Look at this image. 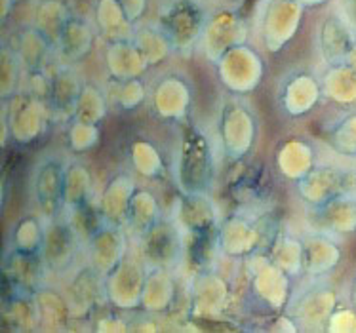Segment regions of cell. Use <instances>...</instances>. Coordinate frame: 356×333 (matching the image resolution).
Segmentation results:
<instances>
[{
  "label": "cell",
  "instance_id": "29",
  "mask_svg": "<svg viewBox=\"0 0 356 333\" xmlns=\"http://www.w3.org/2000/svg\"><path fill=\"white\" fill-rule=\"evenodd\" d=\"M2 270H4V278H8V284L14 288V291L33 293L37 288H40V280H42L46 267L40 255L8 250Z\"/></svg>",
  "mask_w": 356,
  "mask_h": 333
},
{
  "label": "cell",
  "instance_id": "7",
  "mask_svg": "<svg viewBox=\"0 0 356 333\" xmlns=\"http://www.w3.org/2000/svg\"><path fill=\"white\" fill-rule=\"evenodd\" d=\"M250 263L248 291L255 304L265 311L282 312L293 297V278L269 259V255H255Z\"/></svg>",
  "mask_w": 356,
  "mask_h": 333
},
{
  "label": "cell",
  "instance_id": "1",
  "mask_svg": "<svg viewBox=\"0 0 356 333\" xmlns=\"http://www.w3.org/2000/svg\"><path fill=\"white\" fill-rule=\"evenodd\" d=\"M278 234V225L270 216L254 206H242L219 223V254L231 261H248L267 254Z\"/></svg>",
  "mask_w": 356,
  "mask_h": 333
},
{
  "label": "cell",
  "instance_id": "22",
  "mask_svg": "<svg viewBox=\"0 0 356 333\" xmlns=\"http://www.w3.org/2000/svg\"><path fill=\"white\" fill-rule=\"evenodd\" d=\"M307 223L313 231L326 234L350 232L356 227V200L343 193L326 204L307 208Z\"/></svg>",
  "mask_w": 356,
  "mask_h": 333
},
{
  "label": "cell",
  "instance_id": "23",
  "mask_svg": "<svg viewBox=\"0 0 356 333\" xmlns=\"http://www.w3.org/2000/svg\"><path fill=\"white\" fill-rule=\"evenodd\" d=\"M293 185L299 198L307 204V208H313L343 195L347 190V175L337 168L314 166L303 179H299Z\"/></svg>",
  "mask_w": 356,
  "mask_h": 333
},
{
  "label": "cell",
  "instance_id": "20",
  "mask_svg": "<svg viewBox=\"0 0 356 333\" xmlns=\"http://www.w3.org/2000/svg\"><path fill=\"white\" fill-rule=\"evenodd\" d=\"M231 299V286L216 270L206 268L193 276L191 284V304L193 312L200 316H218L225 311Z\"/></svg>",
  "mask_w": 356,
  "mask_h": 333
},
{
  "label": "cell",
  "instance_id": "16",
  "mask_svg": "<svg viewBox=\"0 0 356 333\" xmlns=\"http://www.w3.org/2000/svg\"><path fill=\"white\" fill-rule=\"evenodd\" d=\"M335 299L332 290L324 286H309L299 293H293L286 312L290 314L298 330L313 332V330H326L330 316L334 314Z\"/></svg>",
  "mask_w": 356,
  "mask_h": 333
},
{
  "label": "cell",
  "instance_id": "35",
  "mask_svg": "<svg viewBox=\"0 0 356 333\" xmlns=\"http://www.w3.org/2000/svg\"><path fill=\"white\" fill-rule=\"evenodd\" d=\"M73 17L65 0H40L33 15V27L42 35L48 42L58 46L59 38L65 31L67 23Z\"/></svg>",
  "mask_w": 356,
  "mask_h": 333
},
{
  "label": "cell",
  "instance_id": "45",
  "mask_svg": "<svg viewBox=\"0 0 356 333\" xmlns=\"http://www.w3.org/2000/svg\"><path fill=\"white\" fill-rule=\"evenodd\" d=\"M107 111H109V105H107V99H105L102 90L95 86V84L84 82L82 92H80L74 118L84 120V122L102 124L103 118L107 116Z\"/></svg>",
  "mask_w": 356,
  "mask_h": 333
},
{
  "label": "cell",
  "instance_id": "11",
  "mask_svg": "<svg viewBox=\"0 0 356 333\" xmlns=\"http://www.w3.org/2000/svg\"><path fill=\"white\" fill-rule=\"evenodd\" d=\"M248 40H250V27L246 19L236 10L221 8L210 12L198 48H202L204 58L211 65H216L225 51L238 44H246Z\"/></svg>",
  "mask_w": 356,
  "mask_h": 333
},
{
  "label": "cell",
  "instance_id": "32",
  "mask_svg": "<svg viewBox=\"0 0 356 333\" xmlns=\"http://www.w3.org/2000/svg\"><path fill=\"white\" fill-rule=\"evenodd\" d=\"M162 218H164L162 208L153 190L145 187L136 188V193L131 196L130 210H128V221H126V229L130 231V234L141 238Z\"/></svg>",
  "mask_w": 356,
  "mask_h": 333
},
{
  "label": "cell",
  "instance_id": "47",
  "mask_svg": "<svg viewBox=\"0 0 356 333\" xmlns=\"http://www.w3.org/2000/svg\"><path fill=\"white\" fill-rule=\"evenodd\" d=\"M147 99V88L143 79L130 80H115L111 101L120 111H136L139 109Z\"/></svg>",
  "mask_w": 356,
  "mask_h": 333
},
{
  "label": "cell",
  "instance_id": "24",
  "mask_svg": "<svg viewBox=\"0 0 356 333\" xmlns=\"http://www.w3.org/2000/svg\"><path fill=\"white\" fill-rule=\"evenodd\" d=\"M341 259V250L330 234L311 231L303 238V276L311 282L330 275Z\"/></svg>",
  "mask_w": 356,
  "mask_h": 333
},
{
  "label": "cell",
  "instance_id": "46",
  "mask_svg": "<svg viewBox=\"0 0 356 333\" xmlns=\"http://www.w3.org/2000/svg\"><path fill=\"white\" fill-rule=\"evenodd\" d=\"M102 141V124L73 118L67 122V145L73 152L92 151Z\"/></svg>",
  "mask_w": 356,
  "mask_h": 333
},
{
  "label": "cell",
  "instance_id": "44",
  "mask_svg": "<svg viewBox=\"0 0 356 333\" xmlns=\"http://www.w3.org/2000/svg\"><path fill=\"white\" fill-rule=\"evenodd\" d=\"M23 74H25V69H23L14 48L2 44V51H0V97H2V101H6L19 92Z\"/></svg>",
  "mask_w": 356,
  "mask_h": 333
},
{
  "label": "cell",
  "instance_id": "51",
  "mask_svg": "<svg viewBox=\"0 0 356 333\" xmlns=\"http://www.w3.org/2000/svg\"><path fill=\"white\" fill-rule=\"evenodd\" d=\"M298 2H301L307 10H311V8H318L322 4H326L327 0H298Z\"/></svg>",
  "mask_w": 356,
  "mask_h": 333
},
{
  "label": "cell",
  "instance_id": "3",
  "mask_svg": "<svg viewBox=\"0 0 356 333\" xmlns=\"http://www.w3.org/2000/svg\"><path fill=\"white\" fill-rule=\"evenodd\" d=\"M259 133V120L254 107L240 95H233L219 107L218 139L223 156L240 162L254 151Z\"/></svg>",
  "mask_w": 356,
  "mask_h": 333
},
{
  "label": "cell",
  "instance_id": "12",
  "mask_svg": "<svg viewBox=\"0 0 356 333\" xmlns=\"http://www.w3.org/2000/svg\"><path fill=\"white\" fill-rule=\"evenodd\" d=\"M65 168L58 156H44L33 170L31 193L37 211L44 219H54L65 211L63 188H65Z\"/></svg>",
  "mask_w": 356,
  "mask_h": 333
},
{
  "label": "cell",
  "instance_id": "37",
  "mask_svg": "<svg viewBox=\"0 0 356 333\" xmlns=\"http://www.w3.org/2000/svg\"><path fill=\"white\" fill-rule=\"evenodd\" d=\"M44 232H46V219L38 216H23L12 227L8 236V250L23 252V254L40 255L44 244Z\"/></svg>",
  "mask_w": 356,
  "mask_h": 333
},
{
  "label": "cell",
  "instance_id": "26",
  "mask_svg": "<svg viewBox=\"0 0 356 333\" xmlns=\"http://www.w3.org/2000/svg\"><path fill=\"white\" fill-rule=\"evenodd\" d=\"M275 166L286 181L298 183L314 168L313 143L303 138L284 139L275 152Z\"/></svg>",
  "mask_w": 356,
  "mask_h": 333
},
{
  "label": "cell",
  "instance_id": "25",
  "mask_svg": "<svg viewBox=\"0 0 356 333\" xmlns=\"http://www.w3.org/2000/svg\"><path fill=\"white\" fill-rule=\"evenodd\" d=\"M82 86L84 82L79 79V74L74 73L71 65L59 67L58 71L51 74L50 99H48L51 116H56L61 122L73 120Z\"/></svg>",
  "mask_w": 356,
  "mask_h": 333
},
{
  "label": "cell",
  "instance_id": "40",
  "mask_svg": "<svg viewBox=\"0 0 356 333\" xmlns=\"http://www.w3.org/2000/svg\"><path fill=\"white\" fill-rule=\"evenodd\" d=\"M14 50L19 61H22L25 73H27V71L44 69V63H46V59L50 56V51L54 50V46L31 25L29 29L19 33L17 46H15Z\"/></svg>",
  "mask_w": 356,
  "mask_h": 333
},
{
  "label": "cell",
  "instance_id": "30",
  "mask_svg": "<svg viewBox=\"0 0 356 333\" xmlns=\"http://www.w3.org/2000/svg\"><path fill=\"white\" fill-rule=\"evenodd\" d=\"M95 38H97L95 27H92L90 22H86L84 17L73 15L67 23L58 46H56L63 65H74V63L88 58L94 50Z\"/></svg>",
  "mask_w": 356,
  "mask_h": 333
},
{
  "label": "cell",
  "instance_id": "5",
  "mask_svg": "<svg viewBox=\"0 0 356 333\" xmlns=\"http://www.w3.org/2000/svg\"><path fill=\"white\" fill-rule=\"evenodd\" d=\"M50 107L27 90L2 101V145L10 138L17 145L35 143L48 126Z\"/></svg>",
  "mask_w": 356,
  "mask_h": 333
},
{
  "label": "cell",
  "instance_id": "38",
  "mask_svg": "<svg viewBox=\"0 0 356 333\" xmlns=\"http://www.w3.org/2000/svg\"><path fill=\"white\" fill-rule=\"evenodd\" d=\"M128 160L131 170L145 179H160L166 175V166L159 147L151 139L136 138L128 147Z\"/></svg>",
  "mask_w": 356,
  "mask_h": 333
},
{
  "label": "cell",
  "instance_id": "31",
  "mask_svg": "<svg viewBox=\"0 0 356 333\" xmlns=\"http://www.w3.org/2000/svg\"><path fill=\"white\" fill-rule=\"evenodd\" d=\"M177 297V284H175L174 270L170 268H147L145 288L141 297V307L149 314H162L175 304Z\"/></svg>",
  "mask_w": 356,
  "mask_h": 333
},
{
  "label": "cell",
  "instance_id": "27",
  "mask_svg": "<svg viewBox=\"0 0 356 333\" xmlns=\"http://www.w3.org/2000/svg\"><path fill=\"white\" fill-rule=\"evenodd\" d=\"M94 23L97 35L105 42L131 40L138 27L118 0H95Z\"/></svg>",
  "mask_w": 356,
  "mask_h": 333
},
{
  "label": "cell",
  "instance_id": "34",
  "mask_svg": "<svg viewBox=\"0 0 356 333\" xmlns=\"http://www.w3.org/2000/svg\"><path fill=\"white\" fill-rule=\"evenodd\" d=\"M33 301L37 307L38 326L48 330H65L73 316L67 295L51 288H37L33 291Z\"/></svg>",
  "mask_w": 356,
  "mask_h": 333
},
{
  "label": "cell",
  "instance_id": "9",
  "mask_svg": "<svg viewBox=\"0 0 356 333\" xmlns=\"http://www.w3.org/2000/svg\"><path fill=\"white\" fill-rule=\"evenodd\" d=\"M139 255L147 268H170L181 265L187 255L185 232L175 218H162L153 229L139 238Z\"/></svg>",
  "mask_w": 356,
  "mask_h": 333
},
{
  "label": "cell",
  "instance_id": "28",
  "mask_svg": "<svg viewBox=\"0 0 356 333\" xmlns=\"http://www.w3.org/2000/svg\"><path fill=\"white\" fill-rule=\"evenodd\" d=\"M103 59H105L107 73L113 80L143 79L149 71V63L141 56L134 40L107 42L103 50Z\"/></svg>",
  "mask_w": 356,
  "mask_h": 333
},
{
  "label": "cell",
  "instance_id": "10",
  "mask_svg": "<svg viewBox=\"0 0 356 333\" xmlns=\"http://www.w3.org/2000/svg\"><path fill=\"white\" fill-rule=\"evenodd\" d=\"M145 278L147 265L130 250L120 265L103 278V297L118 311H134L141 307Z\"/></svg>",
  "mask_w": 356,
  "mask_h": 333
},
{
  "label": "cell",
  "instance_id": "15",
  "mask_svg": "<svg viewBox=\"0 0 356 333\" xmlns=\"http://www.w3.org/2000/svg\"><path fill=\"white\" fill-rule=\"evenodd\" d=\"M218 204L211 200V195L200 193H181V198L175 206V221L185 232V240L216 236L221 223Z\"/></svg>",
  "mask_w": 356,
  "mask_h": 333
},
{
  "label": "cell",
  "instance_id": "39",
  "mask_svg": "<svg viewBox=\"0 0 356 333\" xmlns=\"http://www.w3.org/2000/svg\"><path fill=\"white\" fill-rule=\"evenodd\" d=\"M131 40L138 46L149 67L160 65L170 56H174V48L159 25H139L136 27V35Z\"/></svg>",
  "mask_w": 356,
  "mask_h": 333
},
{
  "label": "cell",
  "instance_id": "21",
  "mask_svg": "<svg viewBox=\"0 0 356 333\" xmlns=\"http://www.w3.org/2000/svg\"><path fill=\"white\" fill-rule=\"evenodd\" d=\"M355 44V29L345 17L332 14L324 17V22L320 23L318 51L320 58L327 67L347 63Z\"/></svg>",
  "mask_w": 356,
  "mask_h": 333
},
{
  "label": "cell",
  "instance_id": "50",
  "mask_svg": "<svg viewBox=\"0 0 356 333\" xmlns=\"http://www.w3.org/2000/svg\"><path fill=\"white\" fill-rule=\"evenodd\" d=\"M15 6L14 0H0V19H2V25L6 23L8 15L12 14V8Z\"/></svg>",
  "mask_w": 356,
  "mask_h": 333
},
{
  "label": "cell",
  "instance_id": "8",
  "mask_svg": "<svg viewBox=\"0 0 356 333\" xmlns=\"http://www.w3.org/2000/svg\"><path fill=\"white\" fill-rule=\"evenodd\" d=\"M218 79L229 94L248 95L257 90L267 73L263 56L250 42L225 51L216 63Z\"/></svg>",
  "mask_w": 356,
  "mask_h": 333
},
{
  "label": "cell",
  "instance_id": "19",
  "mask_svg": "<svg viewBox=\"0 0 356 333\" xmlns=\"http://www.w3.org/2000/svg\"><path fill=\"white\" fill-rule=\"evenodd\" d=\"M136 188L138 185L130 174L120 172L113 175L97 196V204H95L97 221L103 225H115V227L126 229L128 210H130L131 196L136 193Z\"/></svg>",
  "mask_w": 356,
  "mask_h": 333
},
{
  "label": "cell",
  "instance_id": "52",
  "mask_svg": "<svg viewBox=\"0 0 356 333\" xmlns=\"http://www.w3.org/2000/svg\"><path fill=\"white\" fill-rule=\"evenodd\" d=\"M15 4H19V2H25V0H14Z\"/></svg>",
  "mask_w": 356,
  "mask_h": 333
},
{
  "label": "cell",
  "instance_id": "43",
  "mask_svg": "<svg viewBox=\"0 0 356 333\" xmlns=\"http://www.w3.org/2000/svg\"><path fill=\"white\" fill-rule=\"evenodd\" d=\"M4 318L8 320V326L17 332L23 330H33L38 326L37 307L33 301V293H22L14 291L8 299L6 309H4Z\"/></svg>",
  "mask_w": 356,
  "mask_h": 333
},
{
  "label": "cell",
  "instance_id": "48",
  "mask_svg": "<svg viewBox=\"0 0 356 333\" xmlns=\"http://www.w3.org/2000/svg\"><path fill=\"white\" fill-rule=\"evenodd\" d=\"M120 4L126 10V14L130 15V19L136 25L141 22V17L145 15L147 12V4H149V0H118Z\"/></svg>",
  "mask_w": 356,
  "mask_h": 333
},
{
  "label": "cell",
  "instance_id": "42",
  "mask_svg": "<svg viewBox=\"0 0 356 333\" xmlns=\"http://www.w3.org/2000/svg\"><path fill=\"white\" fill-rule=\"evenodd\" d=\"M356 90V69L349 63L327 67L322 76V94L335 103H347Z\"/></svg>",
  "mask_w": 356,
  "mask_h": 333
},
{
  "label": "cell",
  "instance_id": "33",
  "mask_svg": "<svg viewBox=\"0 0 356 333\" xmlns=\"http://www.w3.org/2000/svg\"><path fill=\"white\" fill-rule=\"evenodd\" d=\"M67 301L71 304L73 316H82L95 307L97 299L103 295V278L88 265L67 286Z\"/></svg>",
  "mask_w": 356,
  "mask_h": 333
},
{
  "label": "cell",
  "instance_id": "41",
  "mask_svg": "<svg viewBox=\"0 0 356 333\" xmlns=\"http://www.w3.org/2000/svg\"><path fill=\"white\" fill-rule=\"evenodd\" d=\"M267 255L291 278L303 276V238H296L293 234L280 232Z\"/></svg>",
  "mask_w": 356,
  "mask_h": 333
},
{
  "label": "cell",
  "instance_id": "14",
  "mask_svg": "<svg viewBox=\"0 0 356 333\" xmlns=\"http://www.w3.org/2000/svg\"><path fill=\"white\" fill-rule=\"evenodd\" d=\"M130 252L128 234L124 227L115 225H95V229L88 234L86 255L88 265L97 275L105 278L120 265V261Z\"/></svg>",
  "mask_w": 356,
  "mask_h": 333
},
{
  "label": "cell",
  "instance_id": "4",
  "mask_svg": "<svg viewBox=\"0 0 356 333\" xmlns=\"http://www.w3.org/2000/svg\"><path fill=\"white\" fill-rule=\"evenodd\" d=\"M210 12L202 0H168L159 14V25L166 35L174 54L189 56L202 40Z\"/></svg>",
  "mask_w": 356,
  "mask_h": 333
},
{
  "label": "cell",
  "instance_id": "18",
  "mask_svg": "<svg viewBox=\"0 0 356 333\" xmlns=\"http://www.w3.org/2000/svg\"><path fill=\"white\" fill-rule=\"evenodd\" d=\"M322 95V82L307 71H296L280 82L278 107L290 118H301L318 105Z\"/></svg>",
  "mask_w": 356,
  "mask_h": 333
},
{
  "label": "cell",
  "instance_id": "6",
  "mask_svg": "<svg viewBox=\"0 0 356 333\" xmlns=\"http://www.w3.org/2000/svg\"><path fill=\"white\" fill-rule=\"evenodd\" d=\"M305 10L298 0H261L257 10V35L265 50L278 54L298 37Z\"/></svg>",
  "mask_w": 356,
  "mask_h": 333
},
{
  "label": "cell",
  "instance_id": "17",
  "mask_svg": "<svg viewBox=\"0 0 356 333\" xmlns=\"http://www.w3.org/2000/svg\"><path fill=\"white\" fill-rule=\"evenodd\" d=\"M151 107L160 120L183 122L193 107V86L181 74H166L154 84Z\"/></svg>",
  "mask_w": 356,
  "mask_h": 333
},
{
  "label": "cell",
  "instance_id": "2",
  "mask_svg": "<svg viewBox=\"0 0 356 333\" xmlns=\"http://www.w3.org/2000/svg\"><path fill=\"white\" fill-rule=\"evenodd\" d=\"M175 183L179 193L211 195L218 177V159L210 136L198 124L183 126L179 151L175 160Z\"/></svg>",
  "mask_w": 356,
  "mask_h": 333
},
{
  "label": "cell",
  "instance_id": "36",
  "mask_svg": "<svg viewBox=\"0 0 356 333\" xmlns=\"http://www.w3.org/2000/svg\"><path fill=\"white\" fill-rule=\"evenodd\" d=\"M94 188V179L86 164L79 160L67 162L65 168V188H63V200H65L67 213H76L84 210L90 202V195Z\"/></svg>",
  "mask_w": 356,
  "mask_h": 333
},
{
  "label": "cell",
  "instance_id": "13",
  "mask_svg": "<svg viewBox=\"0 0 356 333\" xmlns=\"http://www.w3.org/2000/svg\"><path fill=\"white\" fill-rule=\"evenodd\" d=\"M80 252L79 227L73 223L71 216H58L46 219V232L40 257L46 270L67 273Z\"/></svg>",
  "mask_w": 356,
  "mask_h": 333
},
{
  "label": "cell",
  "instance_id": "49",
  "mask_svg": "<svg viewBox=\"0 0 356 333\" xmlns=\"http://www.w3.org/2000/svg\"><path fill=\"white\" fill-rule=\"evenodd\" d=\"M343 14L345 19L353 25V29L356 31V0H343Z\"/></svg>",
  "mask_w": 356,
  "mask_h": 333
}]
</instances>
